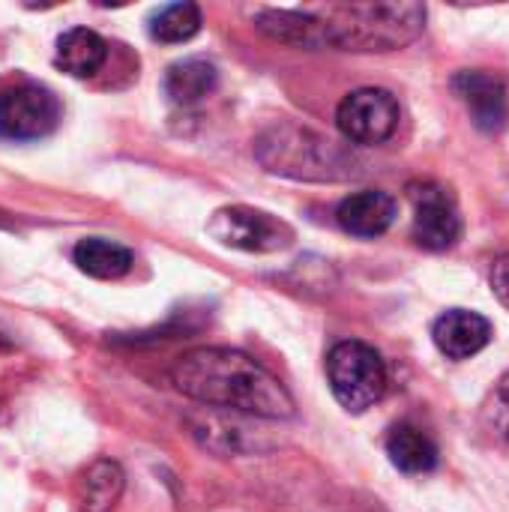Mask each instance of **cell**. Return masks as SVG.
Returning <instances> with one entry per match:
<instances>
[{
    "label": "cell",
    "instance_id": "6da1fadb",
    "mask_svg": "<svg viewBox=\"0 0 509 512\" xmlns=\"http://www.w3.org/2000/svg\"><path fill=\"white\" fill-rule=\"evenodd\" d=\"M255 27L273 42L321 51H396L426 27L423 3H327L258 9Z\"/></svg>",
    "mask_w": 509,
    "mask_h": 512
},
{
    "label": "cell",
    "instance_id": "7a4b0ae2",
    "mask_svg": "<svg viewBox=\"0 0 509 512\" xmlns=\"http://www.w3.org/2000/svg\"><path fill=\"white\" fill-rule=\"evenodd\" d=\"M171 384L204 408L255 420H291L294 396L255 357L234 348H192L171 366Z\"/></svg>",
    "mask_w": 509,
    "mask_h": 512
},
{
    "label": "cell",
    "instance_id": "3957f363",
    "mask_svg": "<svg viewBox=\"0 0 509 512\" xmlns=\"http://www.w3.org/2000/svg\"><path fill=\"white\" fill-rule=\"evenodd\" d=\"M327 381L330 390L336 396V402L351 411V414H363L369 411L375 402L384 399L387 393V363L384 357L357 339L339 342L330 348L327 354Z\"/></svg>",
    "mask_w": 509,
    "mask_h": 512
},
{
    "label": "cell",
    "instance_id": "277c9868",
    "mask_svg": "<svg viewBox=\"0 0 509 512\" xmlns=\"http://www.w3.org/2000/svg\"><path fill=\"white\" fill-rule=\"evenodd\" d=\"M258 159L276 174H291L306 180H333L336 174L330 168L345 165L333 141H324L300 129H276L264 135L258 141Z\"/></svg>",
    "mask_w": 509,
    "mask_h": 512
},
{
    "label": "cell",
    "instance_id": "5b68a950",
    "mask_svg": "<svg viewBox=\"0 0 509 512\" xmlns=\"http://www.w3.org/2000/svg\"><path fill=\"white\" fill-rule=\"evenodd\" d=\"M207 234L228 246V249H240V252H279L291 243V228L276 219L267 210H255L246 204H234V207H222L210 216L207 222Z\"/></svg>",
    "mask_w": 509,
    "mask_h": 512
},
{
    "label": "cell",
    "instance_id": "8992f818",
    "mask_svg": "<svg viewBox=\"0 0 509 512\" xmlns=\"http://www.w3.org/2000/svg\"><path fill=\"white\" fill-rule=\"evenodd\" d=\"M399 99L384 87H360L348 93L336 108V123L342 135L354 144H384L399 129Z\"/></svg>",
    "mask_w": 509,
    "mask_h": 512
},
{
    "label": "cell",
    "instance_id": "52a82bcc",
    "mask_svg": "<svg viewBox=\"0 0 509 512\" xmlns=\"http://www.w3.org/2000/svg\"><path fill=\"white\" fill-rule=\"evenodd\" d=\"M60 99L42 84H18L0 93V138L39 141L60 123Z\"/></svg>",
    "mask_w": 509,
    "mask_h": 512
},
{
    "label": "cell",
    "instance_id": "ba28073f",
    "mask_svg": "<svg viewBox=\"0 0 509 512\" xmlns=\"http://www.w3.org/2000/svg\"><path fill=\"white\" fill-rule=\"evenodd\" d=\"M414 204V240L429 252H447L462 237V216L456 198L441 183H411L408 186Z\"/></svg>",
    "mask_w": 509,
    "mask_h": 512
},
{
    "label": "cell",
    "instance_id": "9c48e42d",
    "mask_svg": "<svg viewBox=\"0 0 509 512\" xmlns=\"http://www.w3.org/2000/svg\"><path fill=\"white\" fill-rule=\"evenodd\" d=\"M453 90L465 102L477 129L501 132L507 126L509 96L501 75L486 72V69H468L453 78Z\"/></svg>",
    "mask_w": 509,
    "mask_h": 512
},
{
    "label": "cell",
    "instance_id": "30bf717a",
    "mask_svg": "<svg viewBox=\"0 0 509 512\" xmlns=\"http://www.w3.org/2000/svg\"><path fill=\"white\" fill-rule=\"evenodd\" d=\"M432 339H435V345H438V351L444 357H450V360H471V357H477L492 342V324L480 312L450 309V312H444L435 321Z\"/></svg>",
    "mask_w": 509,
    "mask_h": 512
},
{
    "label": "cell",
    "instance_id": "8fae6325",
    "mask_svg": "<svg viewBox=\"0 0 509 512\" xmlns=\"http://www.w3.org/2000/svg\"><path fill=\"white\" fill-rule=\"evenodd\" d=\"M336 219H339L342 231L363 237V240H375V237L387 234L390 225L396 222V198L381 189L354 192V195L342 198V204L336 207Z\"/></svg>",
    "mask_w": 509,
    "mask_h": 512
},
{
    "label": "cell",
    "instance_id": "7c38bea8",
    "mask_svg": "<svg viewBox=\"0 0 509 512\" xmlns=\"http://www.w3.org/2000/svg\"><path fill=\"white\" fill-rule=\"evenodd\" d=\"M126 474L111 459H96L75 480V504L78 512H111L123 498Z\"/></svg>",
    "mask_w": 509,
    "mask_h": 512
},
{
    "label": "cell",
    "instance_id": "4fadbf2b",
    "mask_svg": "<svg viewBox=\"0 0 509 512\" xmlns=\"http://www.w3.org/2000/svg\"><path fill=\"white\" fill-rule=\"evenodd\" d=\"M108 60V42L90 27H72L60 33L54 63L72 78H93Z\"/></svg>",
    "mask_w": 509,
    "mask_h": 512
},
{
    "label": "cell",
    "instance_id": "5bb4252c",
    "mask_svg": "<svg viewBox=\"0 0 509 512\" xmlns=\"http://www.w3.org/2000/svg\"><path fill=\"white\" fill-rule=\"evenodd\" d=\"M219 87V69L207 57H183L165 72V93L174 105H198Z\"/></svg>",
    "mask_w": 509,
    "mask_h": 512
},
{
    "label": "cell",
    "instance_id": "9a60e30c",
    "mask_svg": "<svg viewBox=\"0 0 509 512\" xmlns=\"http://www.w3.org/2000/svg\"><path fill=\"white\" fill-rule=\"evenodd\" d=\"M72 261L81 273L93 279H123L132 270L135 255L123 243H114L105 237H84L75 243Z\"/></svg>",
    "mask_w": 509,
    "mask_h": 512
},
{
    "label": "cell",
    "instance_id": "2e32d148",
    "mask_svg": "<svg viewBox=\"0 0 509 512\" xmlns=\"http://www.w3.org/2000/svg\"><path fill=\"white\" fill-rule=\"evenodd\" d=\"M387 456L390 462L402 471V474H429L438 468V447L435 441L411 426V423H402L390 432L387 438Z\"/></svg>",
    "mask_w": 509,
    "mask_h": 512
},
{
    "label": "cell",
    "instance_id": "e0dca14e",
    "mask_svg": "<svg viewBox=\"0 0 509 512\" xmlns=\"http://www.w3.org/2000/svg\"><path fill=\"white\" fill-rule=\"evenodd\" d=\"M201 24H204V15H201L198 3H189V0L168 3L150 15V36L165 45H180V42H189L192 36H198Z\"/></svg>",
    "mask_w": 509,
    "mask_h": 512
},
{
    "label": "cell",
    "instance_id": "ac0fdd59",
    "mask_svg": "<svg viewBox=\"0 0 509 512\" xmlns=\"http://www.w3.org/2000/svg\"><path fill=\"white\" fill-rule=\"evenodd\" d=\"M480 423L483 429L509 447V372L495 384V390L486 396L483 411H480Z\"/></svg>",
    "mask_w": 509,
    "mask_h": 512
},
{
    "label": "cell",
    "instance_id": "d6986e66",
    "mask_svg": "<svg viewBox=\"0 0 509 512\" xmlns=\"http://www.w3.org/2000/svg\"><path fill=\"white\" fill-rule=\"evenodd\" d=\"M489 285L495 291V297L501 300V306L509 312V252L492 261V270H489Z\"/></svg>",
    "mask_w": 509,
    "mask_h": 512
}]
</instances>
